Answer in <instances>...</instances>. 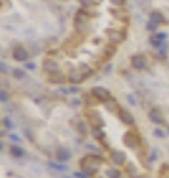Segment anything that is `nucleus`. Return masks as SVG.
I'll use <instances>...</instances> for the list:
<instances>
[{
    "label": "nucleus",
    "instance_id": "nucleus-3",
    "mask_svg": "<svg viewBox=\"0 0 169 178\" xmlns=\"http://www.w3.org/2000/svg\"><path fill=\"white\" fill-rule=\"evenodd\" d=\"M92 95L95 98H98L99 101H107L110 98V92L104 88H94L92 89Z\"/></svg>",
    "mask_w": 169,
    "mask_h": 178
},
{
    "label": "nucleus",
    "instance_id": "nucleus-19",
    "mask_svg": "<svg viewBox=\"0 0 169 178\" xmlns=\"http://www.w3.org/2000/svg\"><path fill=\"white\" fill-rule=\"evenodd\" d=\"M12 76H14L15 79H24V71L19 70V68H15L14 71H12Z\"/></svg>",
    "mask_w": 169,
    "mask_h": 178
},
{
    "label": "nucleus",
    "instance_id": "nucleus-30",
    "mask_svg": "<svg viewBox=\"0 0 169 178\" xmlns=\"http://www.w3.org/2000/svg\"><path fill=\"white\" fill-rule=\"evenodd\" d=\"M68 91H70L71 94H76V92H79V89H77V88H70Z\"/></svg>",
    "mask_w": 169,
    "mask_h": 178
},
{
    "label": "nucleus",
    "instance_id": "nucleus-5",
    "mask_svg": "<svg viewBox=\"0 0 169 178\" xmlns=\"http://www.w3.org/2000/svg\"><path fill=\"white\" fill-rule=\"evenodd\" d=\"M125 144L128 146V147H132V148H135L137 146H138V143H139V138L135 135V134H132V132H128L126 135H125Z\"/></svg>",
    "mask_w": 169,
    "mask_h": 178
},
{
    "label": "nucleus",
    "instance_id": "nucleus-15",
    "mask_svg": "<svg viewBox=\"0 0 169 178\" xmlns=\"http://www.w3.org/2000/svg\"><path fill=\"white\" fill-rule=\"evenodd\" d=\"M92 135H94L97 139H104V132L101 131L99 126H94V129H92Z\"/></svg>",
    "mask_w": 169,
    "mask_h": 178
},
{
    "label": "nucleus",
    "instance_id": "nucleus-7",
    "mask_svg": "<svg viewBox=\"0 0 169 178\" xmlns=\"http://www.w3.org/2000/svg\"><path fill=\"white\" fill-rule=\"evenodd\" d=\"M88 117H89V120H90V123H92L94 126H101L104 125V120H102V117L99 116V113H97V111H89L88 113Z\"/></svg>",
    "mask_w": 169,
    "mask_h": 178
},
{
    "label": "nucleus",
    "instance_id": "nucleus-29",
    "mask_svg": "<svg viewBox=\"0 0 169 178\" xmlns=\"http://www.w3.org/2000/svg\"><path fill=\"white\" fill-rule=\"evenodd\" d=\"M25 67H27L28 70H34V68H36V66L33 64V62H28V64H27V66H25Z\"/></svg>",
    "mask_w": 169,
    "mask_h": 178
},
{
    "label": "nucleus",
    "instance_id": "nucleus-32",
    "mask_svg": "<svg viewBox=\"0 0 169 178\" xmlns=\"http://www.w3.org/2000/svg\"><path fill=\"white\" fill-rule=\"evenodd\" d=\"M0 70H2V71H6V66L3 64V62H2V64H0Z\"/></svg>",
    "mask_w": 169,
    "mask_h": 178
},
{
    "label": "nucleus",
    "instance_id": "nucleus-2",
    "mask_svg": "<svg viewBox=\"0 0 169 178\" xmlns=\"http://www.w3.org/2000/svg\"><path fill=\"white\" fill-rule=\"evenodd\" d=\"M108 39L111 43H120L125 39V31H117V30H110L108 31Z\"/></svg>",
    "mask_w": 169,
    "mask_h": 178
},
{
    "label": "nucleus",
    "instance_id": "nucleus-31",
    "mask_svg": "<svg viewBox=\"0 0 169 178\" xmlns=\"http://www.w3.org/2000/svg\"><path fill=\"white\" fill-rule=\"evenodd\" d=\"M156 157H157V155H156V151H154V153H151V156H150V162H153Z\"/></svg>",
    "mask_w": 169,
    "mask_h": 178
},
{
    "label": "nucleus",
    "instance_id": "nucleus-18",
    "mask_svg": "<svg viewBox=\"0 0 169 178\" xmlns=\"http://www.w3.org/2000/svg\"><path fill=\"white\" fill-rule=\"evenodd\" d=\"M107 177L108 178H120V172L116 169H108L107 171Z\"/></svg>",
    "mask_w": 169,
    "mask_h": 178
},
{
    "label": "nucleus",
    "instance_id": "nucleus-13",
    "mask_svg": "<svg viewBox=\"0 0 169 178\" xmlns=\"http://www.w3.org/2000/svg\"><path fill=\"white\" fill-rule=\"evenodd\" d=\"M49 168L55 169V171H61V172H64V171H67V169H68L67 165H62V163H55V162H49Z\"/></svg>",
    "mask_w": 169,
    "mask_h": 178
},
{
    "label": "nucleus",
    "instance_id": "nucleus-25",
    "mask_svg": "<svg viewBox=\"0 0 169 178\" xmlns=\"http://www.w3.org/2000/svg\"><path fill=\"white\" fill-rule=\"evenodd\" d=\"M74 175H76L77 178H88V175H86V172H85V171H83V172H76Z\"/></svg>",
    "mask_w": 169,
    "mask_h": 178
},
{
    "label": "nucleus",
    "instance_id": "nucleus-10",
    "mask_svg": "<svg viewBox=\"0 0 169 178\" xmlns=\"http://www.w3.org/2000/svg\"><path fill=\"white\" fill-rule=\"evenodd\" d=\"M14 58L17 61H25L28 58V54H27V50H25L22 46H18L15 50H14Z\"/></svg>",
    "mask_w": 169,
    "mask_h": 178
},
{
    "label": "nucleus",
    "instance_id": "nucleus-21",
    "mask_svg": "<svg viewBox=\"0 0 169 178\" xmlns=\"http://www.w3.org/2000/svg\"><path fill=\"white\" fill-rule=\"evenodd\" d=\"M9 138H10V141H14V143H21V138L18 135H15V134H10Z\"/></svg>",
    "mask_w": 169,
    "mask_h": 178
},
{
    "label": "nucleus",
    "instance_id": "nucleus-23",
    "mask_svg": "<svg viewBox=\"0 0 169 178\" xmlns=\"http://www.w3.org/2000/svg\"><path fill=\"white\" fill-rule=\"evenodd\" d=\"M0 99H2V103H6V99H8V95L5 91H0Z\"/></svg>",
    "mask_w": 169,
    "mask_h": 178
},
{
    "label": "nucleus",
    "instance_id": "nucleus-26",
    "mask_svg": "<svg viewBox=\"0 0 169 178\" xmlns=\"http://www.w3.org/2000/svg\"><path fill=\"white\" fill-rule=\"evenodd\" d=\"M154 135H156V137H160V138H163V137H165V134H163L160 129H154Z\"/></svg>",
    "mask_w": 169,
    "mask_h": 178
},
{
    "label": "nucleus",
    "instance_id": "nucleus-12",
    "mask_svg": "<svg viewBox=\"0 0 169 178\" xmlns=\"http://www.w3.org/2000/svg\"><path fill=\"white\" fill-rule=\"evenodd\" d=\"M148 117H150V120L151 122H154L156 125H162L165 120H163V117H162V114L157 111V110H151L150 111V114H148Z\"/></svg>",
    "mask_w": 169,
    "mask_h": 178
},
{
    "label": "nucleus",
    "instance_id": "nucleus-11",
    "mask_svg": "<svg viewBox=\"0 0 169 178\" xmlns=\"http://www.w3.org/2000/svg\"><path fill=\"white\" fill-rule=\"evenodd\" d=\"M70 157H71V153H70L67 148H58V151H57V159H58L59 162H67Z\"/></svg>",
    "mask_w": 169,
    "mask_h": 178
},
{
    "label": "nucleus",
    "instance_id": "nucleus-20",
    "mask_svg": "<svg viewBox=\"0 0 169 178\" xmlns=\"http://www.w3.org/2000/svg\"><path fill=\"white\" fill-rule=\"evenodd\" d=\"M147 28H148L150 31H156V28H157V24L153 22V21H150V22H148V25H147Z\"/></svg>",
    "mask_w": 169,
    "mask_h": 178
},
{
    "label": "nucleus",
    "instance_id": "nucleus-9",
    "mask_svg": "<svg viewBox=\"0 0 169 178\" xmlns=\"http://www.w3.org/2000/svg\"><path fill=\"white\" fill-rule=\"evenodd\" d=\"M68 80H70L71 83H80L82 80H85V76H83L79 70H73V71H70V74H68Z\"/></svg>",
    "mask_w": 169,
    "mask_h": 178
},
{
    "label": "nucleus",
    "instance_id": "nucleus-8",
    "mask_svg": "<svg viewBox=\"0 0 169 178\" xmlns=\"http://www.w3.org/2000/svg\"><path fill=\"white\" fill-rule=\"evenodd\" d=\"M119 117H120V120L125 123V125H134V117H132V114L129 113V111H126V110H119Z\"/></svg>",
    "mask_w": 169,
    "mask_h": 178
},
{
    "label": "nucleus",
    "instance_id": "nucleus-1",
    "mask_svg": "<svg viewBox=\"0 0 169 178\" xmlns=\"http://www.w3.org/2000/svg\"><path fill=\"white\" fill-rule=\"evenodd\" d=\"M43 67H45V70H46L48 73H50V74H55V73H58V71H59V66H58V62H57L55 59H50V58L45 59Z\"/></svg>",
    "mask_w": 169,
    "mask_h": 178
},
{
    "label": "nucleus",
    "instance_id": "nucleus-6",
    "mask_svg": "<svg viewBox=\"0 0 169 178\" xmlns=\"http://www.w3.org/2000/svg\"><path fill=\"white\" fill-rule=\"evenodd\" d=\"M131 62H132V67H135V68H144L146 66H147V61H146V58L142 57V55H134L132 58H131Z\"/></svg>",
    "mask_w": 169,
    "mask_h": 178
},
{
    "label": "nucleus",
    "instance_id": "nucleus-22",
    "mask_svg": "<svg viewBox=\"0 0 169 178\" xmlns=\"http://www.w3.org/2000/svg\"><path fill=\"white\" fill-rule=\"evenodd\" d=\"M3 125L6 126V128H14V125H12V122H10L9 117H5L3 119Z\"/></svg>",
    "mask_w": 169,
    "mask_h": 178
},
{
    "label": "nucleus",
    "instance_id": "nucleus-28",
    "mask_svg": "<svg viewBox=\"0 0 169 178\" xmlns=\"http://www.w3.org/2000/svg\"><path fill=\"white\" fill-rule=\"evenodd\" d=\"M106 106H108V110H114V101H111V103H106Z\"/></svg>",
    "mask_w": 169,
    "mask_h": 178
},
{
    "label": "nucleus",
    "instance_id": "nucleus-24",
    "mask_svg": "<svg viewBox=\"0 0 169 178\" xmlns=\"http://www.w3.org/2000/svg\"><path fill=\"white\" fill-rule=\"evenodd\" d=\"M128 101H129V104H132V106H137V101H135L134 95H128Z\"/></svg>",
    "mask_w": 169,
    "mask_h": 178
},
{
    "label": "nucleus",
    "instance_id": "nucleus-17",
    "mask_svg": "<svg viewBox=\"0 0 169 178\" xmlns=\"http://www.w3.org/2000/svg\"><path fill=\"white\" fill-rule=\"evenodd\" d=\"M150 18H151V21H153V22H156V24H159V22H162V21H163V17L159 14V12H154V14H151V17H150Z\"/></svg>",
    "mask_w": 169,
    "mask_h": 178
},
{
    "label": "nucleus",
    "instance_id": "nucleus-16",
    "mask_svg": "<svg viewBox=\"0 0 169 178\" xmlns=\"http://www.w3.org/2000/svg\"><path fill=\"white\" fill-rule=\"evenodd\" d=\"M79 71H80V73L85 76V79L88 77V76H90V74H92V68H90L89 66H85V64H83V66L79 68Z\"/></svg>",
    "mask_w": 169,
    "mask_h": 178
},
{
    "label": "nucleus",
    "instance_id": "nucleus-4",
    "mask_svg": "<svg viewBox=\"0 0 169 178\" xmlns=\"http://www.w3.org/2000/svg\"><path fill=\"white\" fill-rule=\"evenodd\" d=\"M110 159H111V162H113V163H116V165H122V163H125V160H126V155L123 153V151L113 150V151H111Z\"/></svg>",
    "mask_w": 169,
    "mask_h": 178
},
{
    "label": "nucleus",
    "instance_id": "nucleus-14",
    "mask_svg": "<svg viewBox=\"0 0 169 178\" xmlns=\"http://www.w3.org/2000/svg\"><path fill=\"white\" fill-rule=\"evenodd\" d=\"M10 155L15 156V157H22V156H24V150H22L21 147L12 146V147H10Z\"/></svg>",
    "mask_w": 169,
    "mask_h": 178
},
{
    "label": "nucleus",
    "instance_id": "nucleus-33",
    "mask_svg": "<svg viewBox=\"0 0 169 178\" xmlns=\"http://www.w3.org/2000/svg\"><path fill=\"white\" fill-rule=\"evenodd\" d=\"M73 104H74V106H79V104H80V101H79V99H74V101H73Z\"/></svg>",
    "mask_w": 169,
    "mask_h": 178
},
{
    "label": "nucleus",
    "instance_id": "nucleus-27",
    "mask_svg": "<svg viewBox=\"0 0 169 178\" xmlns=\"http://www.w3.org/2000/svg\"><path fill=\"white\" fill-rule=\"evenodd\" d=\"M156 37H157L159 40H163V39H166V34L165 33H157V34H156Z\"/></svg>",
    "mask_w": 169,
    "mask_h": 178
}]
</instances>
